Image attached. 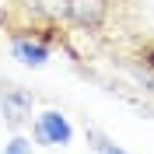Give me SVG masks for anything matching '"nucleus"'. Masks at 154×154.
Masks as SVG:
<instances>
[{
  "instance_id": "f257e3e1",
  "label": "nucleus",
  "mask_w": 154,
  "mask_h": 154,
  "mask_svg": "<svg viewBox=\"0 0 154 154\" xmlns=\"http://www.w3.org/2000/svg\"><path fill=\"white\" fill-rule=\"evenodd\" d=\"M32 140L35 144H46V147H67L74 140V126H70V119L60 109H46L32 123Z\"/></svg>"
},
{
  "instance_id": "f03ea898",
  "label": "nucleus",
  "mask_w": 154,
  "mask_h": 154,
  "mask_svg": "<svg viewBox=\"0 0 154 154\" xmlns=\"http://www.w3.org/2000/svg\"><path fill=\"white\" fill-rule=\"evenodd\" d=\"M32 105H35V98H32L28 88H18V84L0 88V116L11 130H21L32 119Z\"/></svg>"
},
{
  "instance_id": "6e6552de",
  "label": "nucleus",
  "mask_w": 154,
  "mask_h": 154,
  "mask_svg": "<svg viewBox=\"0 0 154 154\" xmlns=\"http://www.w3.org/2000/svg\"><path fill=\"white\" fill-rule=\"evenodd\" d=\"M4 25H7V11L0 7V28H4Z\"/></svg>"
},
{
  "instance_id": "7ed1b4c3",
  "label": "nucleus",
  "mask_w": 154,
  "mask_h": 154,
  "mask_svg": "<svg viewBox=\"0 0 154 154\" xmlns=\"http://www.w3.org/2000/svg\"><path fill=\"white\" fill-rule=\"evenodd\" d=\"M109 18V0H67V21L84 32L102 28Z\"/></svg>"
},
{
  "instance_id": "0eeeda50",
  "label": "nucleus",
  "mask_w": 154,
  "mask_h": 154,
  "mask_svg": "<svg viewBox=\"0 0 154 154\" xmlns=\"http://www.w3.org/2000/svg\"><path fill=\"white\" fill-rule=\"evenodd\" d=\"M4 154H35V147H32V140H28V137L14 133L7 144H4Z\"/></svg>"
},
{
  "instance_id": "423d86ee",
  "label": "nucleus",
  "mask_w": 154,
  "mask_h": 154,
  "mask_svg": "<svg viewBox=\"0 0 154 154\" xmlns=\"http://www.w3.org/2000/svg\"><path fill=\"white\" fill-rule=\"evenodd\" d=\"M88 144H91V151H95V154H126L119 144H112V140H109L102 130H95V126L88 130Z\"/></svg>"
},
{
  "instance_id": "20e7f679",
  "label": "nucleus",
  "mask_w": 154,
  "mask_h": 154,
  "mask_svg": "<svg viewBox=\"0 0 154 154\" xmlns=\"http://www.w3.org/2000/svg\"><path fill=\"white\" fill-rule=\"evenodd\" d=\"M11 56L25 63V67H46L49 63V42L32 35V32H18L11 35Z\"/></svg>"
},
{
  "instance_id": "39448f33",
  "label": "nucleus",
  "mask_w": 154,
  "mask_h": 154,
  "mask_svg": "<svg viewBox=\"0 0 154 154\" xmlns=\"http://www.w3.org/2000/svg\"><path fill=\"white\" fill-rule=\"evenodd\" d=\"M32 7L46 21H67V0H32Z\"/></svg>"
}]
</instances>
